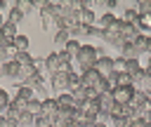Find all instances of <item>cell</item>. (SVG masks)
Here are the masks:
<instances>
[{"label": "cell", "instance_id": "6da1fadb", "mask_svg": "<svg viewBox=\"0 0 151 127\" xmlns=\"http://www.w3.org/2000/svg\"><path fill=\"white\" fill-rule=\"evenodd\" d=\"M59 0H47V5L38 12V16H40V24H42V28L45 31H59L61 28V24H59Z\"/></svg>", "mask_w": 151, "mask_h": 127}, {"label": "cell", "instance_id": "7a4b0ae2", "mask_svg": "<svg viewBox=\"0 0 151 127\" xmlns=\"http://www.w3.org/2000/svg\"><path fill=\"white\" fill-rule=\"evenodd\" d=\"M97 56H99V49H97L94 45H80V49H78V54H76L73 59H76V63H78L83 71H87V68H94Z\"/></svg>", "mask_w": 151, "mask_h": 127}, {"label": "cell", "instance_id": "3957f363", "mask_svg": "<svg viewBox=\"0 0 151 127\" xmlns=\"http://www.w3.org/2000/svg\"><path fill=\"white\" fill-rule=\"evenodd\" d=\"M57 111H59V103H57V99L54 96H47V99H40V118H45V120H54L57 118ZM54 127V125H52Z\"/></svg>", "mask_w": 151, "mask_h": 127}, {"label": "cell", "instance_id": "277c9868", "mask_svg": "<svg viewBox=\"0 0 151 127\" xmlns=\"http://www.w3.org/2000/svg\"><path fill=\"white\" fill-rule=\"evenodd\" d=\"M132 94H134V87H132V85H123V87H113V89H111L113 101L120 103V106L130 103V101H132Z\"/></svg>", "mask_w": 151, "mask_h": 127}, {"label": "cell", "instance_id": "5b68a950", "mask_svg": "<svg viewBox=\"0 0 151 127\" xmlns=\"http://www.w3.org/2000/svg\"><path fill=\"white\" fill-rule=\"evenodd\" d=\"M73 122H76V108H59L57 118L52 120L54 127H71Z\"/></svg>", "mask_w": 151, "mask_h": 127}, {"label": "cell", "instance_id": "8992f818", "mask_svg": "<svg viewBox=\"0 0 151 127\" xmlns=\"http://www.w3.org/2000/svg\"><path fill=\"white\" fill-rule=\"evenodd\" d=\"M26 111V103L24 101H19V99H9V103H7V108H5V118L7 120H14V122H19V115Z\"/></svg>", "mask_w": 151, "mask_h": 127}, {"label": "cell", "instance_id": "52a82bcc", "mask_svg": "<svg viewBox=\"0 0 151 127\" xmlns=\"http://www.w3.org/2000/svg\"><path fill=\"white\" fill-rule=\"evenodd\" d=\"M94 71H97L101 78H109V75L113 73V59H111L109 54L97 56V61H94Z\"/></svg>", "mask_w": 151, "mask_h": 127}, {"label": "cell", "instance_id": "ba28073f", "mask_svg": "<svg viewBox=\"0 0 151 127\" xmlns=\"http://www.w3.org/2000/svg\"><path fill=\"white\" fill-rule=\"evenodd\" d=\"M50 85H52V89H57L59 94H61V92H68V73H66V71H57V73H52Z\"/></svg>", "mask_w": 151, "mask_h": 127}, {"label": "cell", "instance_id": "9c48e42d", "mask_svg": "<svg viewBox=\"0 0 151 127\" xmlns=\"http://www.w3.org/2000/svg\"><path fill=\"white\" fill-rule=\"evenodd\" d=\"M76 21H78L80 26H94V24H97V16H94L92 7H83V9L76 12Z\"/></svg>", "mask_w": 151, "mask_h": 127}, {"label": "cell", "instance_id": "30bf717a", "mask_svg": "<svg viewBox=\"0 0 151 127\" xmlns=\"http://www.w3.org/2000/svg\"><path fill=\"white\" fill-rule=\"evenodd\" d=\"M137 35H142V31L137 28V24L123 21V26H120V40H123V42H132Z\"/></svg>", "mask_w": 151, "mask_h": 127}, {"label": "cell", "instance_id": "8fae6325", "mask_svg": "<svg viewBox=\"0 0 151 127\" xmlns=\"http://www.w3.org/2000/svg\"><path fill=\"white\" fill-rule=\"evenodd\" d=\"M19 63L12 59V61H5V63H0V75H7V78H19Z\"/></svg>", "mask_w": 151, "mask_h": 127}, {"label": "cell", "instance_id": "7c38bea8", "mask_svg": "<svg viewBox=\"0 0 151 127\" xmlns=\"http://www.w3.org/2000/svg\"><path fill=\"white\" fill-rule=\"evenodd\" d=\"M116 19H118V16H116L113 12H104V14L97 19V24H94V26H97L99 31H109V28L113 26V21H116Z\"/></svg>", "mask_w": 151, "mask_h": 127}, {"label": "cell", "instance_id": "4fadbf2b", "mask_svg": "<svg viewBox=\"0 0 151 127\" xmlns=\"http://www.w3.org/2000/svg\"><path fill=\"white\" fill-rule=\"evenodd\" d=\"M132 47L139 52V54H144V52H149L151 49V45H149V35L146 33H142V35H137L134 40H132Z\"/></svg>", "mask_w": 151, "mask_h": 127}, {"label": "cell", "instance_id": "5bb4252c", "mask_svg": "<svg viewBox=\"0 0 151 127\" xmlns=\"http://www.w3.org/2000/svg\"><path fill=\"white\" fill-rule=\"evenodd\" d=\"M142 71H144V68L139 66V59H125V73H127L130 78H137Z\"/></svg>", "mask_w": 151, "mask_h": 127}, {"label": "cell", "instance_id": "9a60e30c", "mask_svg": "<svg viewBox=\"0 0 151 127\" xmlns=\"http://www.w3.org/2000/svg\"><path fill=\"white\" fill-rule=\"evenodd\" d=\"M17 28H19V26H14V24L5 21V24H2V28H0V33L5 35V40H7V42H12V40L19 35V31H17Z\"/></svg>", "mask_w": 151, "mask_h": 127}, {"label": "cell", "instance_id": "2e32d148", "mask_svg": "<svg viewBox=\"0 0 151 127\" xmlns=\"http://www.w3.org/2000/svg\"><path fill=\"white\" fill-rule=\"evenodd\" d=\"M42 63H45V71H50V73H57V71H59V56H57V52L47 54V56L42 59Z\"/></svg>", "mask_w": 151, "mask_h": 127}, {"label": "cell", "instance_id": "e0dca14e", "mask_svg": "<svg viewBox=\"0 0 151 127\" xmlns=\"http://www.w3.org/2000/svg\"><path fill=\"white\" fill-rule=\"evenodd\" d=\"M33 96H35V92H33L31 87H26V85H19V87H17V96H14V99H19V101L28 103Z\"/></svg>", "mask_w": 151, "mask_h": 127}, {"label": "cell", "instance_id": "ac0fdd59", "mask_svg": "<svg viewBox=\"0 0 151 127\" xmlns=\"http://www.w3.org/2000/svg\"><path fill=\"white\" fill-rule=\"evenodd\" d=\"M54 99H57L59 108H76V99H73L68 92H61V94H57Z\"/></svg>", "mask_w": 151, "mask_h": 127}, {"label": "cell", "instance_id": "d6986e66", "mask_svg": "<svg viewBox=\"0 0 151 127\" xmlns=\"http://www.w3.org/2000/svg\"><path fill=\"white\" fill-rule=\"evenodd\" d=\"M33 75H38V71H35L33 61H31L28 66H21V68H19V80H21V82H26V80H28V78H33Z\"/></svg>", "mask_w": 151, "mask_h": 127}, {"label": "cell", "instance_id": "ffe728a7", "mask_svg": "<svg viewBox=\"0 0 151 127\" xmlns=\"http://www.w3.org/2000/svg\"><path fill=\"white\" fill-rule=\"evenodd\" d=\"M68 94L76 99V103H80V101H85V99H87V89H85L83 85H76V87H71V89H68Z\"/></svg>", "mask_w": 151, "mask_h": 127}, {"label": "cell", "instance_id": "44dd1931", "mask_svg": "<svg viewBox=\"0 0 151 127\" xmlns=\"http://www.w3.org/2000/svg\"><path fill=\"white\" fill-rule=\"evenodd\" d=\"M5 21H9V24H14V26H19L21 21H24V14L17 9V7H12L9 12H7V16H5Z\"/></svg>", "mask_w": 151, "mask_h": 127}, {"label": "cell", "instance_id": "7402d4cb", "mask_svg": "<svg viewBox=\"0 0 151 127\" xmlns=\"http://www.w3.org/2000/svg\"><path fill=\"white\" fill-rule=\"evenodd\" d=\"M12 45H14V49H17V52H28V38H26V35H21V33L12 40Z\"/></svg>", "mask_w": 151, "mask_h": 127}, {"label": "cell", "instance_id": "603a6c76", "mask_svg": "<svg viewBox=\"0 0 151 127\" xmlns=\"http://www.w3.org/2000/svg\"><path fill=\"white\" fill-rule=\"evenodd\" d=\"M52 38H54V45H61V47H64V45H66V42L71 40V35H68V31H64V28H59V31H54V35H52Z\"/></svg>", "mask_w": 151, "mask_h": 127}, {"label": "cell", "instance_id": "cb8c5ba5", "mask_svg": "<svg viewBox=\"0 0 151 127\" xmlns=\"http://www.w3.org/2000/svg\"><path fill=\"white\" fill-rule=\"evenodd\" d=\"M14 7L26 16L28 12H33V0H17V2H14Z\"/></svg>", "mask_w": 151, "mask_h": 127}, {"label": "cell", "instance_id": "d4e9b609", "mask_svg": "<svg viewBox=\"0 0 151 127\" xmlns=\"http://www.w3.org/2000/svg\"><path fill=\"white\" fill-rule=\"evenodd\" d=\"M123 21H127V24H137V19H139V12L134 9V7H127L125 12H123V16H120Z\"/></svg>", "mask_w": 151, "mask_h": 127}, {"label": "cell", "instance_id": "484cf974", "mask_svg": "<svg viewBox=\"0 0 151 127\" xmlns=\"http://www.w3.org/2000/svg\"><path fill=\"white\" fill-rule=\"evenodd\" d=\"M33 122H35V115H33V113L24 111V113L19 115V127H33Z\"/></svg>", "mask_w": 151, "mask_h": 127}, {"label": "cell", "instance_id": "4316f807", "mask_svg": "<svg viewBox=\"0 0 151 127\" xmlns=\"http://www.w3.org/2000/svg\"><path fill=\"white\" fill-rule=\"evenodd\" d=\"M78 49H80V42H78L76 38H71V40L64 45V52H68L71 56H76V54H78Z\"/></svg>", "mask_w": 151, "mask_h": 127}, {"label": "cell", "instance_id": "83f0119b", "mask_svg": "<svg viewBox=\"0 0 151 127\" xmlns=\"http://www.w3.org/2000/svg\"><path fill=\"white\" fill-rule=\"evenodd\" d=\"M14 61H17L19 66H28V63L33 61V56H31L28 52H17V56H14Z\"/></svg>", "mask_w": 151, "mask_h": 127}, {"label": "cell", "instance_id": "f1b7e54d", "mask_svg": "<svg viewBox=\"0 0 151 127\" xmlns=\"http://www.w3.org/2000/svg\"><path fill=\"white\" fill-rule=\"evenodd\" d=\"M26 111H28V113H33V115H40V99H38V96H33V99L26 103Z\"/></svg>", "mask_w": 151, "mask_h": 127}, {"label": "cell", "instance_id": "f546056e", "mask_svg": "<svg viewBox=\"0 0 151 127\" xmlns=\"http://www.w3.org/2000/svg\"><path fill=\"white\" fill-rule=\"evenodd\" d=\"M137 28H139L142 33L151 28V19H149V14H139V19H137Z\"/></svg>", "mask_w": 151, "mask_h": 127}, {"label": "cell", "instance_id": "4dcf8cb0", "mask_svg": "<svg viewBox=\"0 0 151 127\" xmlns=\"http://www.w3.org/2000/svg\"><path fill=\"white\" fill-rule=\"evenodd\" d=\"M134 9H137L139 14H151V0H139V2L134 5Z\"/></svg>", "mask_w": 151, "mask_h": 127}, {"label": "cell", "instance_id": "1f68e13d", "mask_svg": "<svg viewBox=\"0 0 151 127\" xmlns=\"http://www.w3.org/2000/svg\"><path fill=\"white\" fill-rule=\"evenodd\" d=\"M127 118H123V115H116V118H109V125H113V127H127Z\"/></svg>", "mask_w": 151, "mask_h": 127}, {"label": "cell", "instance_id": "d6a6232c", "mask_svg": "<svg viewBox=\"0 0 151 127\" xmlns=\"http://www.w3.org/2000/svg\"><path fill=\"white\" fill-rule=\"evenodd\" d=\"M113 73H125V59L123 56H116L113 59Z\"/></svg>", "mask_w": 151, "mask_h": 127}, {"label": "cell", "instance_id": "836d02e7", "mask_svg": "<svg viewBox=\"0 0 151 127\" xmlns=\"http://www.w3.org/2000/svg\"><path fill=\"white\" fill-rule=\"evenodd\" d=\"M116 82H118V87H123V85H132V78H130L127 73H116Z\"/></svg>", "mask_w": 151, "mask_h": 127}, {"label": "cell", "instance_id": "e575fe53", "mask_svg": "<svg viewBox=\"0 0 151 127\" xmlns=\"http://www.w3.org/2000/svg\"><path fill=\"white\" fill-rule=\"evenodd\" d=\"M7 103H9V94L0 87V113H5V108H7Z\"/></svg>", "mask_w": 151, "mask_h": 127}, {"label": "cell", "instance_id": "d590c367", "mask_svg": "<svg viewBox=\"0 0 151 127\" xmlns=\"http://www.w3.org/2000/svg\"><path fill=\"white\" fill-rule=\"evenodd\" d=\"M33 127H52V122H50V120H45V118H40V115H35Z\"/></svg>", "mask_w": 151, "mask_h": 127}, {"label": "cell", "instance_id": "8d00e7d4", "mask_svg": "<svg viewBox=\"0 0 151 127\" xmlns=\"http://www.w3.org/2000/svg\"><path fill=\"white\" fill-rule=\"evenodd\" d=\"M127 127H146V120H144V118H132V120L127 122Z\"/></svg>", "mask_w": 151, "mask_h": 127}, {"label": "cell", "instance_id": "74e56055", "mask_svg": "<svg viewBox=\"0 0 151 127\" xmlns=\"http://www.w3.org/2000/svg\"><path fill=\"white\" fill-rule=\"evenodd\" d=\"M101 5H104L109 12H113V9L118 7V0H101Z\"/></svg>", "mask_w": 151, "mask_h": 127}, {"label": "cell", "instance_id": "f35d334b", "mask_svg": "<svg viewBox=\"0 0 151 127\" xmlns=\"http://www.w3.org/2000/svg\"><path fill=\"white\" fill-rule=\"evenodd\" d=\"M7 45H12V42H7V40H5V35H2V33H0V52H2V49H5V47H7Z\"/></svg>", "mask_w": 151, "mask_h": 127}, {"label": "cell", "instance_id": "ab89813d", "mask_svg": "<svg viewBox=\"0 0 151 127\" xmlns=\"http://www.w3.org/2000/svg\"><path fill=\"white\" fill-rule=\"evenodd\" d=\"M0 127H7V118H5L2 113H0Z\"/></svg>", "mask_w": 151, "mask_h": 127}, {"label": "cell", "instance_id": "60d3db41", "mask_svg": "<svg viewBox=\"0 0 151 127\" xmlns=\"http://www.w3.org/2000/svg\"><path fill=\"white\" fill-rule=\"evenodd\" d=\"M144 71H146V73L151 75V52H149V63H146V68H144Z\"/></svg>", "mask_w": 151, "mask_h": 127}, {"label": "cell", "instance_id": "b9f144b4", "mask_svg": "<svg viewBox=\"0 0 151 127\" xmlns=\"http://www.w3.org/2000/svg\"><path fill=\"white\" fill-rule=\"evenodd\" d=\"M2 24H5V14L0 12V28H2Z\"/></svg>", "mask_w": 151, "mask_h": 127}, {"label": "cell", "instance_id": "7bdbcfd3", "mask_svg": "<svg viewBox=\"0 0 151 127\" xmlns=\"http://www.w3.org/2000/svg\"><path fill=\"white\" fill-rule=\"evenodd\" d=\"M97 127H106V125H101V122H97Z\"/></svg>", "mask_w": 151, "mask_h": 127}, {"label": "cell", "instance_id": "ee69618b", "mask_svg": "<svg viewBox=\"0 0 151 127\" xmlns=\"http://www.w3.org/2000/svg\"><path fill=\"white\" fill-rule=\"evenodd\" d=\"M149 45H151V35H149ZM149 52H151V49H149Z\"/></svg>", "mask_w": 151, "mask_h": 127}, {"label": "cell", "instance_id": "f6af8a7d", "mask_svg": "<svg viewBox=\"0 0 151 127\" xmlns=\"http://www.w3.org/2000/svg\"><path fill=\"white\" fill-rule=\"evenodd\" d=\"M149 19H151V14H149Z\"/></svg>", "mask_w": 151, "mask_h": 127}, {"label": "cell", "instance_id": "bcb514c9", "mask_svg": "<svg viewBox=\"0 0 151 127\" xmlns=\"http://www.w3.org/2000/svg\"><path fill=\"white\" fill-rule=\"evenodd\" d=\"M71 127H73V125H71Z\"/></svg>", "mask_w": 151, "mask_h": 127}]
</instances>
